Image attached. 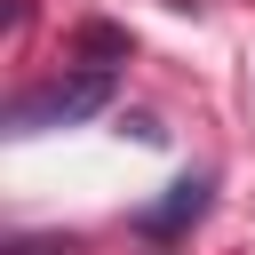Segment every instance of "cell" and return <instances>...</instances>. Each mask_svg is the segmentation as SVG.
Segmentation results:
<instances>
[{
  "label": "cell",
  "instance_id": "cell-1",
  "mask_svg": "<svg viewBox=\"0 0 255 255\" xmlns=\"http://www.w3.org/2000/svg\"><path fill=\"white\" fill-rule=\"evenodd\" d=\"M112 104V64H80V72H56L48 88H24L16 104H8V128H72V120H88V112H104Z\"/></svg>",
  "mask_w": 255,
  "mask_h": 255
},
{
  "label": "cell",
  "instance_id": "cell-2",
  "mask_svg": "<svg viewBox=\"0 0 255 255\" xmlns=\"http://www.w3.org/2000/svg\"><path fill=\"white\" fill-rule=\"evenodd\" d=\"M207 199H215V175H183V183H167V199H151V207L135 215V231H143L151 247H167L175 231H191V223L207 215Z\"/></svg>",
  "mask_w": 255,
  "mask_h": 255
},
{
  "label": "cell",
  "instance_id": "cell-3",
  "mask_svg": "<svg viewBox=\"0 0 255 255\" xmlns=\"http://www.w3.org/2000/svg\"><path fill=\"white\" fill-rule=\"evenodd\" d=\"M80 48H88V56H128V40H120L112 24H88V32H80Z\"/></svg>",
  "mask_w": 255,
  "mask_h": 255
},
{
  "label": "cell",
  "instance_id": "cell-4",
  "mask_svg": "<svg viewBox=\"0 0 255 255\" xmlns=\"http://www.w3.org/2000/svg\"><path fill=\"white\" fill-rule=\"evenodd\" d=\"M8 255H72V239H8Z\"/></svg>",
  "mask_w": 255,
  "mask_h": 255
},
{
  "label": "cell",
  "instance_id": "cell-5",
  "mask_svg": "<svg viewBox=\"0 0 255 255\" xmlns=\"http://www.w3.org/2000/svg\"><path fill=\"white\" fill-rule=\"evenodd\" d=\"M151 255H167V247H151Z\"/></svg>",
  "mask_w": 255,
  "mask_h": 255
}]
</instances>
